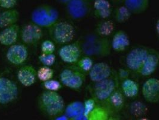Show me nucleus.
<instances>
[{"label":"nucleus","instance_id":"obj_1","mask_svg":"<svg viewBox=\"0 0 159 120\" xmlns=\"http://www.w3.org/2000/svg\"><path fill=\"white\" fill-rule=\"evenodd\" d=\"M81 45L82 52L87 56L103 58L111 52V41L96 33L88 35Z\"/></svg>","mask_w":159,"mask_h":120},{"label":"nucleus","instance_id":"obj_2","mask_svg":"<svg viewBox=\"0 0 159 120\" xmlns=\"http://www.w3.org/2000/svg\"><path fill=\"white\" fill-rule=\"evenodd\" d=\"M40 110L50 117L63 114L65 109L64 98L57 91L47 90L42 93L39 98Z\"/></svg>","mask_w":159,"mask_h":120},{"label":"nucleus","instance_id":"obj_3","mask_svg":"<svg viewBox=\"0 0 159 120\" xmlns=\"http://www.w3.org/2000/svg\"><path fill=\"white\" fill-rule=\"evenodd\" d=\"M117 87V77L116 76V78L112 76L108 79L93 82V85L89 88V91L96 103L99 104L105 101L111 96Z\"/></svg>","mask_w":159,"mask_h":120},{"label":"nucleus","instance_id":"obj_4","mask_svg":"<svg viewBox=\"0 0 159 120\" xmlns=\"http://www.w3.org/2000/svg\"><path fill=\"white\" fill-rule=\"evenodd\" d=\"M59 12L48 5H42L35 8L31 14V21L40 27L50 28L57 22Z\"/></svg>","mask_w":159,"mask_h":120},{"label":"nucleus","instance_id":"obj_5","mask_svg":"<svg viewBox=\"0 0 159 120\" xmlns=\"http://www.w3.org/2000/svg\"><path fill=\"white\" fill-rule=\"evenodd\" d=\"M49 34L57 43L67 44L74 39L75 30L71 24L67 22H57L49 28Z\"/></svg>","mask_w":159,"mask_h":120},{"label":"nucleus","instance_id":"obj_6","mask_svg":"<svg viewBox=\"0 0 159 120\" xmlns=\"http://www.w3.org/2000/svg\"><path fill=\"white\" fill-rule=\"evenodd\" d=\"M62 84L73 90H78L83 85L86 80L85 73L77 67H72L64 69L60 74Z\"/></svg>","mask_w":159,"mask_h":120},{"label":"nucleus","instance_id":"obj_7","mask_svg":"<svg viewBox=\"0 0 159 120\" xmlns=\"http://www.w3.org/2000/svg\"><path fill=\"white\" fill-rule=\"evenodd\" d=\"M149 48L139 46L132 49L127 54L125 63L130 71L138 73L148 54Z\"/></svg>","mask_w":159,"mask_h":120},{"label":"nucleus","instance_id":"obj_8","mask_svg":"<svg viewBox=\"0 0 159 120\" xmlns=\"http://www.w3.org/2000/svg\"><path fill=\"white\" fill-rule=\"evenodd\" d=\"M18 88L16 83L7 78L0 77V105L13 102L18 96Z\"/></svg>","mask_w":159,"mask_h":120},{"label":"nucleus","instance_id":"obj_9","mask_svg":"<svg viewBox=\"0 0 159 120\" xmlns=\"http://www.w3.org/2000/svg\"><path fill=\"white\" fill-rule=\"evenodd\" d=\"M66 4L68 14L74 20L84 18L91 10L89 0H70Z\"/></svg>","mask_w":159,"mask_h":120},{"label":"nucleus","instance_id":"obj_10","mask_svg":"<svg viewBox=\"0 0 159 120\" xmlns=\"http://www.w3.org/2000/svg\"><path fill=\"white\" fill-rule=\"evenodd\" d=\"M126 97L121 90L116 89L105 101L99 103L107 111L110 116L119 113L124 108Z\"/></svg>","mask_w":159,"mask_h":120},{"label":"nucleus","instance_id":"obj_11","mask_svg":"<svg viewBox=\"0 0 159 120\" xmlns=\"http://www.w3.org/2000/svg\"><path fill=\"white\" fill-rule=\"evenodd\" d=\"M82 53L79 41L64 45L59 50L61 59L68 64H75L79 60Z\"/></svg>","mask_w":159,"mask_h":120},{"label":"nucleus","instance_id":"obj_12","mask_svg":"<svg viewBox=\"0 0 159 120\" xmlns=\"http://www.w3.org/2000/svg\"><path fill=\"white\" fill-rule=\"evenodd\" d=\"M142 94L145 100L151 104L159 103V79L151 78L142 87Z\"/></svg>","mask_w":159,"mask_h":120},{"label":"nucleus","instance_id":"obj_13","mask_svg":"<svg viewBox=\"0 0 159 120\" xmlns=\"http://www.w3.org/2000/svg\"><path fill=\"white\" fill-rule=\"evenodd\" d=\"M159 65V52L154 49L149 48L148 54L138 74L143 76H149L156 72Z\"/></svg>","mask_w":159,"mask_h":120},{"label":"nucleus","instance_id":"obj_14","mask_svg":"<svg viewBox=\"0 0 159 120\" xmlns=\"http://www.w3.org/2000/svg\"><path fill=\"white\" fill-rule=\"evenodd\" d=\"M28 56L27 48L22 44L13 45L8 48L6 58L12 64L18 65L25 62Z\"/></svg>","mask_w":159,"mask_h":120},{"label":"nucleus","instance_id":"obj_15","mask_svg":"<svg viewBox=\"0 0 159 120\" xmlns=\"http://www.w3.org/2000/svg\"><path fill=\"white\" fill-rule=\"evenodd\" d=\"M89 76L92 82H97L110 78L112 76V70L109 64L99 62L93 65L89 72Z\"/></svg>","mask_w":159,"mask_h":120},{"label":"nucleus","instance_id":"obj_16","mask_svg":"<svg viewBox=\"0 0 159 120\" xmlns=\"http://www.w3.org/2000/svg\"><path fill=\"white\" fill-rule=\"evenodd\" d=\"M43 35L41 27L34 23L26 25L21 31L22 40L27 45L37 43L41 40Z\"/></svg>","mask_w":159,"mask_h":120},{"label":"nucleus","instance_id":"obj_17","mask_svg":"<svg viewBox=\"0 0 159 120\" xmlns=\"http://www.w3.org/2000/svg\"><path fill=\"white\" fill-rule=\"evenodd\" d=\"M17 79L24 87H28L35 84L37 78V71L31 65L21 67L17 72Z\"/></svg>","mask_w":159,"mask_h":120},{"label":"nucleus","instance_id":"obj_18","mask_svg":"<svg viewBox=\"0 0 159 120\" xmlns=\"http://www.w3.org/2000/svg\"><path fill=\"white\" fill-rule=\"evenodd\" d=\"M111 45L112 50L117 52L126 50L130 45V41L127 33L123 30H119L112 36Z\"/></svg>","mask_w":159,"mask_h":120},{"label":"nucleus","instance_id":"obj_19","mask_svg":"<svg viewBox=\"0 0 159 120\" xmlns=\"http://www.w3.org/2000/svg\"><path fill=\"white\" fill-rule=\"evenodd\" d=\"M84 103L75 101L68 104L64 112L69 120H88L84 114Z\"/></svg>","mask_w":159,"mask_h":120},{"label":"nucleus","instance_id":"obj_20","mask_svg":"<svg viewBox=\"0 0 159 120\" xmlns=\"http://www.w3.org/2000/svg\"><path fill=\"white\" fill-rule=\"evenodd\" d=\"M19 31V25L14 24L6 27L0 32V43L4 46H11L16 42Z\"/></svg>","mask_w":159,"mask_h":120},{"label":"nucleus","instance_id":"obj_21","mask_svg":"<svg viewBox=\"0 0 159 120\" xmlns=\"http://www.w3.org/2000/svg\"><path fill=\"white\" fill-rule=\"evenodd\" d=\"M121 91L126 98H134L139 94V85L136 81L129 78L121 81Z\"/></svg>","mask_w":159,"mask_h":120},{"label":"nucleus","instance_id":"obj_22","mask_svg":"<svg viewBox=\"0 0 159 120\" xmlns=\"http://www.w3.org/2000/svg\"><path fill=\"white\" fill-rule=\"evenodd\" d=\"M19 18V13L16 9H7L0 13V28H5L16 24Z\"/></svg>","mask_w":159,"mask_h":120},{"label":"nucleus","instance_id":"obj_23","mask_svg":"<svg viewBox=\"0 0 159 120\" xmlns=\"http://www.w3.org/2000/svg\"><path fill=\"white\" fill-rule=\"evenodd\" d=\"M123 2V5L134 15L143 13L150 5V0H125Z\"/></svg>","mask_w":159,"mask_h":120},{"label":"nucleus","instance_id":"obj_24","mask_svg":"<svg viewBox=\"0 0 159 120\" xmlns=\"http://www.w3.org/2000/svg\"><path fill=\"white\" fill-rule=\"evenodd\" d=\"M114 23L111 20L102 19L96 25L95 33L99 36L108 37L110 36L114 31Z\"/></svg>","mask_w":159,"mask_h":120},{"label":"nucleus","instance_id":"obj_25","mask_svg":"<svg viewBox=\"0 0 159 120\" xmlns=\"http://www.w3.org/2000/svg\"><path fill=\"white\" fill-rule=\"evenodd\" d=\"M131 16L132 13L125 5L118 7L114 11V19L119 24L126 22Z\"/></svg>","mask_w":159,"mask_h":120},{"label":"nucleus","instance_id":"obj_26","mask_svg":"<svg viewBox=\"0 0 159 120\" xmlns=\"http://www.w3.org/2000/svg\"><path fill=\"white\" fill-rule=\"evenodd\" d=\"M110 117V114L102 106L96 105L95 108L89 114L88 117L89 120H108Z\"/></svg>","mask_w":159,"mask_h":120},{"label":"nucleus","instance_id":"obj_27","mask_svg":"<svg viewBox=\"0 0 159 120\" xmlns=\"http://www.w3.org/2000/svg\"><path fill=\"white\" fill-rule=\"evenodd\" d=\"M148 109L145 104L139 101H135L130 106V112L135 117H141L145 115Z\"/></svg>","mask_w":159,"mask_h":120},{"label":"nucleus","instance_id":"obj_28","mask_svg":"<svg viewBox=\"0 0 159 120\" xmlns=\"http://www.w3.org/2000/svg\"><path fill=\"white\" fill-rule=\"evenodd\" d=\"M75 64H77L76 66L82 72L89 73L94 63L90 56L86 55L82 58H80L79 60Z\"/></svg>","mask_w":159,"mask_h":120},{"label":"nucleus","instance_id":"obj_29","mask_svg":"<svg viewBox=\"0 0 159 120\" xmlns=\"http://www.w3.org/2000/svg\"><path fill=\"white\" fill-rule=\"evenodd\" d=\"M54 75V71L48 66L44 65L39 69L37 71V77L39 80L42 82H45L52 79Z\"/></svg>","mask_w":159,"mask_h":120},{"label":"nucleus","instance_id":"obj_30","mask_svg":"<svg viewBox=\"0 0 159 120\" xmlns=\"http://www.w3.org/2000/svg\"><path fill=\"white\" fill-rule=\"evenodd\" d=\"M39 59L40 62L46 65V66H52L55 63L56 61V56L53 54H42L39 56Z\"/></svg>","mask_w":159,"mask_h":120},{"label":"nucleus","instance_id":"obj_31","mask_svg":"<svg viewBox=\"0 0 159 120\" xmlns=\"http://www.w3.org/2000/svg\"><path fill=\"white\" fill-rule=\"evenodd\" d=\"M43 87L48 91H57L62 88V83L59 81L53 79L43 82Z\"/></svg>","mask_w":159,"mask_h":120},{"label":"nucleus","instance_id":"obj_32","mask_svg":"<svg viewBox=\"0 0 159 120\" xmlns=\"http://www.w3.org/2000/svg\"><path fill=\"white\" fill-rule=\"evenodd\" d=\"M42 54H53L55 50V45L51 40H44L41 46Z\"/></svg>","mask_w":159,"mask_h":120},{"label":"nucleus","instance_id":"obj_33","mask_svg":"<svg viewBox=\"0 0 159 120\" xmlns=\"http://www.w3.org/2000/svg\"><path fill=\"white\" fill-rule=\"evenodd\" d=\"M95 10H102L112 8L111 2L108 0H96L93 3Z\"/></svg>","mask_w":159,"mask_h":120},{"label":"nucleus","instance_id":"obj_34","mask_svg":"<svg viewBox=\"0 0 159 120\" xmlns=\"http://www.w3.org/2000/svg\"><path fill=\"white\" fill-rule=\"evenodd\" d=\"M96 105V102L92 97L86 100L84 102V114L88 118L89 114L95 108Z\"/></svg>","mask_w":159,"mask_h":120},{"label":"nucleus","instance_id":"obj_35","mask_svg":"<svg viewBox=\"0 0 159 120\" xmlns=\"http://www.w3.org/2000/svg\"><path fill=\"white\" fill-rule=\"evenodd\" d=\"M112 12V8L102 10H94V16L101 20L108 19L111 15Z\"/></svg>","mask_w":159,"mask_h":120},{"label":"nucleus","instance_id":"obj_36","mask_svg":"<svg viewBox=\"0 0 159 120\" xmlns=\"http://www.w3.org/2000/svg\"><path fill=\"white\" fill-rule=\"evenodd\" d=\"M130 74V70L129 69L120 68L118 71L117 74L118 80L122 81V80L129 78Z\"/></svg>","mask_w":159,"mask_h":120},{"label":"nucleus","instance_id":"obj_37","mask_svg":"<svg viewBox=\"0 0 159 120\" xmlns=\"http://www.w3.org/2000/svg\"><path fill=\"white\" fill-rule=\"evenodd\" d=\"M17 0H0V7L6 9H11L16 5Z\"/></svg>","mask_w":159,"mask_h":120},{"label":"nucleus","instance_id":"obj_38","mask_svg":"<svg viewBox=\"0 0 159 120\" xmlns=\"http://www.w3.org/2000/svg\"><path fill=\"white\" fill-rule=\"evenodd\" d=\"M55 120H69V118H68V117L65 115V114H62V115H59V116H57V117H56V118H55Z\"/></svg>","mask_w":159,"mask_h":120},{"label":"nucleus","instance_id":"obj_39","mask_svg":"<svg viewBox=\"0 0 159 120\" xmlns=\"http://www.w3.org/2000/svg\"><path fill=\"white\" fill-rule=\"evenodd\" d=\"M156 31L157 34V35L159 37V18L158 19V20L157 21L156 24Z\"/></svg>","mask_w":159,"mask_h":120},{"label":"nucleus","instance_id":"obj_40","mask_svg":"<svg viewBox=\"0 0 159 120\" xmlns=\"http://www.w3.org/2000/svg\"><path fill=\"white\" fill-rule=\"evenodd\" d=\"M111 1L112 2H115V3H119V2H124L125 0H111Z\"/></svg>","mask_w":159,"mask_h":120},{"label":"nucleus","instance_id":"obj_41","mask_svg":"<svg viewBox=\"0 0 159 120\" xmlns=\"http://www.w3.org/2000/svg\"><path fill=\"white\" fill-rule=\"evenodd\" d=\"M59 1H60V2H62V3H64V4H66L67 2H68L70 0H58Z\"/></svg>","mask_w":159,"mask_h":120},{"label":"nucleus","instance_id":"obj_42","mask_svg":"<svg viewBox=\"0 0 159 120\" xmlns=\"http://www.w3.org/2000/svg\"><path fill=\"white\" fill-rule=\"evenodd\" d=\"M92 1H96V0H92Z\"/></svg>","mask_w":159,"mask_h":120}]
</instances>
